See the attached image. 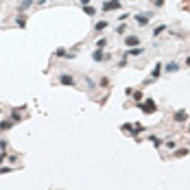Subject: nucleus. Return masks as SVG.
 <instances>
[{"label":"nucleus","mask_w":190,"mask_h":190,"mask_svg":"<svg viewBox=\"0 0 190 190\" xmlns=\"http://www.w3.org/2000/svg\"><path fill=\"white\" fill-rule=\"evenodd\" d=\"M120 7H122L120 0H107V2H103V11H116Z\"/></svg>","instance_id":"2"},{"label":"nucleus","mask_w":190,"mask_h":190,"mask_svg":"<svg viewBox=\"0 0 190 190\" xmlns=\"http://www.w3.org/2000/svg\"><path fill=\"white\" fill-rule=\"evenodd\" d=\"M166 146H168V149H175L177 142H175V140H166Z\"/></svg>","instance_id":"20"},{"label":"nucleus","mask_w":190,"mask_h":190,"mask_svg":"<svg viewBox=\"0 0 190 190\" xmlns=\"http://www.w3.org/2000/svg\"><path fill=\"white\" fill-rule=\"evenodd\" d=\"M133 98H136V103H140L144 98V94H142V90H138V92H133Z\"/></svg>","instance_id":"16"},{"label":"nucleus","mask_w":190,"mask_h":190,"mask_svg":"<svg viewBox=\"0 0 190 190\" xmlns=\"http://www.w3.org/2000/svg\"><path fill=\"white\" fill-rule=\"evenodd\" d=\"M105 29H107V20H98V22L94 24V31H96V33H100V31H105Z\"/></svg>","instance_id":"11"},{"label":"nucleus","mask_w":190,"mask_h":190,"mask_svg":"<svg viewBox=\"0 0 190 190\" xmlns=\"http://www.w3.org/2000/svg\"><path fill=\"white\" fill-rule=\"evenodd\" d=\"M83 9H85V13H88V15H94V9H92V7H83Z\"/></svg>","instance_id":"22"},{"label":"nucleus","mask_w":190,"mask_h":190,"mask_svg":"<svg viewBox=\"0 0 190 190\" xmlns=\"http://www.w3.org/2000/svg\"><path fill=\"white\" fill-rule=\"evenodd\" d=\"M186 66H190V57H186Z\"/></svg>","instance_id":"26"},{"label":"nucleus","mask_w":190,"mask_h":190,"mask_svg":"<svg viewBox=\"0 0 190 190\" xmlns=\"http://www.w3.org/2000/svg\"><path fill=\"white\" fill-rule=\"evenodd\" d=\"M136 22H138V26H146V24H149V13H140V15H136Z\"/></svg>","instance_id":"8"},{"label":"nucleus","mask_w":190,"mask_h":190,"mask_svg":"<svg viewBox=\"0 0 190 190\" xmlns=\"http://www.w3.org/2000/svg\"><path fill=\"white\" fill-rule=\"evenodd\" d=\"M162 70H164V66H162V63H155V68L151 70V77H153V79H157V77L162 74Z\"/></svg>","instance_id":"10"},{"label":"nucleus","mask_w":190,"mask_h":190,"mask_svg":"<svg viewBox=\"0 0 190 190\" xmlns=\"http://www.w3.org/2000/svg\"><path fill=\"white\" fill-rule=\"evenodd\" d=\"M31 4H33V0H22V2H20V7H18V11L22 13V11H26Z\"/></svg>","instance_id":"13"},{"label":"nucleus","mask_w":190,"mask_h":190,"mask_svg":"<svg viewBox=\"0 0 190 190\" xmlns=\"http://www.w3.org/2000/svg\"><path fill=\"white\" fill-rule=\"evenodd\" d=\"M164 31H166V26H164V24H162V26H157V29L153 31V37H157V35H160V33H164Z\"/></svg>","instance_id":"17"},{"label":"nucleus","mask_w":190,"mask_h":190,"mask_svg":"<svg viewBox=\"0 0 190 190\" xmlns=\"http://www.w3.org/2000/svg\"><path fill=\"white\" fill-rule=\"evenodd\" d=\"M164 2L166 0H155V7H164Z\"/></svg>","instance_id":"24"},{"label":"nucleus","mask_w":190,"mask_h":190,"mask_svg":"<svg viewBox=\"0 0 190 190\" xmlns=\"http://www.w3.org/2000/svg\"><path fill=\"white\" fill-rule=\"evenodd\" d=\"M59 83H61V85H68V88H74V85H77L70 74H61V77H59Z\"/></svg>","instance_id":"3"},{"label":"nucleus","mask_w":190,"mask_h":190,"mask_svg":"<svg viewBox=\"0 0 190 190\" xmlns=\"http://www.w3.org/2000/svg\"><path fill=\"white\" fill-rule=\"evenodd\" d=\"M15 22H18V26H20V29H24V26H26V15H24V13H20Z\"/></svg>","instance_id":"14"},{"label":"nucleus","mask_w":190,"mask_h":190,"mask_svg":"<svg viewBox=\"0 0 190 190\" xmlns=\"http://www.w3.org/2000/svg\"><path fill=\"white\" fill-rule=\"evenodd\" d=\"M13 125H15V120H13V118H7V120H2V122H0V131H9Z\"/></svg>","instance_id":"7"},{"label":"nucleus","mask_w":190,"mask_h":190,"mask_svg":"<svg viewBox=\"0 0 190 190\" xmlns=\"http://www.w3.org/2000/svg\"><path fill=\"white\" fill-rule=\"evenodd\" d=\"M186 153H188V151H186V149H179V151H177V153H175V155H177V157H184V155H186Z\"/></svg>","instance_id":"21"},{"label":"nucleus","mask_w":190,"mask_h":190,"mask_svg":"<svg viewBox=\"0 0 190 190\" xmlns=\"http://www.w3.org/2000/svg\"><path fill=\"white\" fill-rule=\"evenodd\" d=\"M125 44H127V46H140V37H138V35H127V37H125Z\"/></svg>","instance_id":"6"},{"label":"nucleus","mask_w":190,"mask_h":190,"mask_svg":"<svg viewBox=\"0 0 190 190\" xmlns=\"http://www.w3.org/2000/svg\"><path fill=\"white\" fill-rule=\"evenodd\" d=\"M149 140H151V144H153V146H155V149H157V146H162V140H160V138H157V136H151V138H149Z\"/></svg>","instance_id":"15"},{"label":"nucleus","mask_w":190,"mask_h":190,"mask_svg":"<svg viewBox=\"0 0 190 190\" xmlns=\"http://www.w3.org/2000/svg\"><path fill=\"white\" fill-rule=\"evenodd\" d=\"M109 57H111V55H109V52H103L100 48H98V50H96L94 55H92V59H94V61H107Z\"/></svg>","instance_id":"4"},{"label":"nucleus","mask_w":190,"mask_h":190,"mask_svg":"<svg viewBox=\"0 0 190 190\" xmlns=\"http://www.w3.org/2000/svg\"><path fill=\"white\" fill-rule=\"evenodd\" d=\"M105 44H107L105 37H98V40H96V46H98V48H105Z\"/></svg>","instance_id":"18"},{"label":"nucleus","mask_w":190,"mask_h":190,"mask_svg":"<svg viewBox=\"0 0 190 190\" xmlns=\"http://www.w3.org/2000/svg\"><path fill=\"white\" fill-rule=\"evenodd\" d=\"M4 157H7V155H4V153H0V164L4 162Z\"/></svg>","instance_id":"25"},{"label":"nucleus","mask_w":190,"mask_h":190,"mask_svg":"<svg viewBox=\"0 0 190 190\" xmlns=\"http://www.w3.org/2000/svg\"><path fill=\"white\" fill-rule=\"evenodd\" d=\"M188 120V114L184 111V109H179L177 114H175V122H186Z\"/></svg>","instance_id":"9"},{"label":"nucleus","mask_w":190,"mask_h":190,"mask_svg":"<svg viewBox=\"0 0 190 190\" xmlns=\"http://www.w3.org/2000/svg\"><path fill=\"white\" fill-rule=\"evenodd\" d=\"M122 131H127V133H131V131H133V125H129V122H127V125H122Z\"/></svg>","instance_id":"19"},{"label":"nucleus","mask_w":190,"mask_h":190,"mask_svg":"<svg viewBox=\"0 0 190 190\" xmlns=\"http://www.w3.org/2000/svg\"><path fill=\"white\" fill-rule=\"evenodd\" d=\"M79 2H81V7H90V2H92V0H79Z\"/></svg>","instance_id":"23"},{"label":"nucleus","mask_w":190,"mask_h":190,"mask_svg":"<svg viewBox=\"0 0 190 190\" xmlns=\"http://www.w3.org/2000/svg\"><path fill=\"white\" fill-rule=\"evenodd\" d=\"M138 107L142 109L144 114H155V109H157L155 100H151V98H146V100H142V103H138Z\"/></svg>","instance_id":"1"},{"label":"nucleus","mask_w":190,"mask_h":190,"mask_svg":"<svg viewBox=\"0 0 190 190\" xmlns=\"http://www.w3.org/2000/svg\"><path fill=\"white\" fill-rule=\"evenodd\" d=\"M164 70H166V72H177V70H179V63L171 61V63H166V66H164Z\"/></svg>","instance_id":"12"},{"label":"nucleus","mask_w":190,"mask_h":190,"mask_svg":"<svg viewBox=\"0 0 190 190\" xmlns=\"http://www.w3.org/2000/svg\"><path fill=\"white\" fill-rule=\"evenodd\" d=\"M144 52V48L142 46H133V48H129L127 52H122L125 57H138V55H142Z\"/></svg>","instance_id":"5"}]
</instances>
